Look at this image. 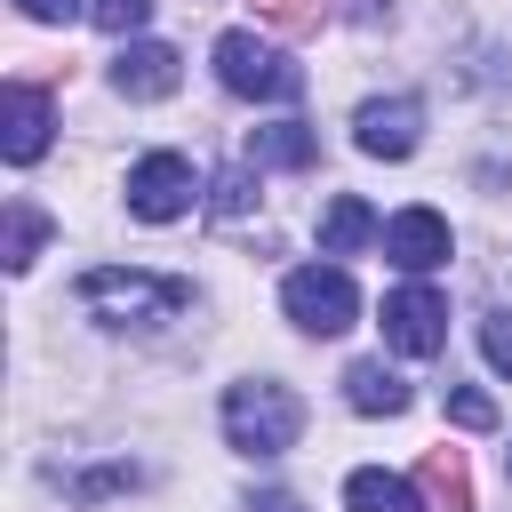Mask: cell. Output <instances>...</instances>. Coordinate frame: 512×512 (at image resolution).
Returning a JSON list of instances; mask_svg holds the SVG:
<instances>
[{"mask_svg":"<svg viewBox=\"0 0 512 512\" xmlns=\"http://www.w3.org/2000/svg\"><path fill=\"white\" fill-rule=\"evenodd\" d=\"M80 304L104 328H160V320H176L192 304V280L136 272V264H96V272H80Z\"/></svg>","mask_w":512,"mask_h":512,"instance_id":"cell-1","label":"cell"},{"mask_svg":"<svg viewBox=\"0 0 512 512\" xmlns=\"http://www.w3.org/2000/svg\"><path fill=\"white\" fill-rule=\"evenodd\" d=\"M296 432H304V400L280 376H248L224 392V440L240 456H280V448H296Z\"/></svg>","mask_w":512,"mask_h":512,"instance_id":"cell-2","label":"cell"},{"mask_svg":"<svg viewBox=\"0 0 512 512\" xmlns=\"http://www.w3.org/2000/svg\"><path fill=\"white\" fill-rule=\"evenodd\" d=\"M216 80L232 88V96H248V104H288V96H304V64H288L272 40H256V32H224L216 40Z\"/></svg>","mask_w":512,"mask_h":512,"instance_id":"cell-3","label":"cell"},{"mask_svg":"<svg viewBox=\"0 0 512 512\" xmlns=\"http://www.w3.org/2000/svg\"><path fill=\"white\" fill-rule=\"evenodd\" d=\"M280 312H288L304 336H344V328L360 320V288H352L344 264H296V272L280 280Z\"/></svg>","mask_w":512,"mask_h":512,"instance_id":"cell-4","label":"cell"},{"mask_svg":"<svg viewBox=\"0 0 512 512\" xmlns=\"http://www.w3.org/2000/svg\"><path fill=\"white\" fill-rule=\"evenodd\" d=\"M192 200H200V176H192L184 152H144V160L128 168V216H144V224H176Z\"/></svg>","mask_w":512,"mask_h":512,"instance_id":"cell-5","label":"cell"},{"mask_svg":"<svg viewBox=\"0 0 512 512\" xmlns=\"http://www.w3.org/2000/svg\"><path fill=\"white\" fill-rule=\"evenodd\" d=\"M384 344H392L400 360H432V352L448 344V296L424 288V280L392 288V296H384Z\"/></svg>","mask_w":512,"mask_h":512,"instance_id":"cell-6","label":"cell"},{"mask_svg":"<svg viewBox=\"0 0 512 512\" xmlns=\"http://www.w3.org/2000/svg\"><path fill=\"white\" fill-rule=\"evenodd\" d=\"M352 144H360L368 160H408V152L424 144V104H416V96H368V104L352 112Z\"/></svg>","mask_w":512,"mask_h":512,"instance_id":"cell-7","label":"cell"},{"mask_svg":"<svg viewBox=\"0 0 512 512\" xmlns=\"http://www.w3.org/2000/svg\"><path fill=\"white\" fill-rule=\"evenodd\" d=\"M448 216L440 208H400V216H384V256L400 264V272H440L448 264Z\"/></svg>","mask_w":512,"mask_h":512,"instance_id":"cell-8","label":"cell"},{"mask_svg":"<svg viewBox=\"0 0 512 512\" xmlns=\"http://www.w3.org/2000/svg\"><path fill=\"white\" fill-rule=\"evenodd\" d=\"M48 128H56L48 96H40L32 80H8V96H0V152H8L16 168H32V160L48 152Z\"/></svg>","mask_w":512,"mask_h":512,"instance_id":"cell-9","label":"cell"},{"mask_svg":"<svg viewBox=\"0 0 512 512\" xmlns=\"http://www.w3.org/2000/svg\"><path fill=\"white\" fill-rule=\"evenodd\" d=\"M176 72H184V56H176L168 40H128V48L112 56V88H120V96H136V104L168 96V88H176Z\"/></svg>","mask_w":512,"mask_h":512,"instance_id":"cell-10","label":"cell"},{"mask_svg":"<svg viewBox=\"0 0 512 512\" xmlns=\"http://www.w3.org/2000/svg\"><path fill=\"white\" fill-rule=\"evenodd\" d=\"M344 408L352 416H400L408 408V376L384 368V360H352L344 368Z\"/></svg>","mask_w":512,"mask_h":512,"instance_id":"cell-11","label":"cell"},{"mask_svg":"<svg viewBox=\"0 0 512 512\" xmlns=\"http://www.w3.org/2000/svg\"><path fill=\"white\" fill-rule=\"evenodd\" d=\"M320 160V136L304 120H264L248 128V168H312Z\"/></svg>","mask_w":512,"mask_h":512,"instance_id":"cell-12","label":"cell"},{"mask_svg":"<svg viewBox=\"0 0 512 512\" xmlns=\"http://www.w3.org/2000/svg\"><path fill=\"white\" fill-rule=\"evenodd\" d=\"M368 240H384L376 208H368L360 192H336V200L320 208V256H352V248H368Z\"/></svg>","mask_w":512,"mask_h":512,"instance_id":"cell-13","label":"cell"},{"mask_svg":"<svg viewBox=\"0 0 512 512\" xmlns=\"http://www.w3.org/2000/svg\"><path fill=\"white\" fill-rule=\"evenodd\" d=\"M344 512H424V496H416V480L408 472H352L344 480Z\"/></svg>","mask_w":512,"mask_h":512,"instance_id":"cell-14","label":"cell"},{"mask_svg":"<svg viewBox=\"0 0 512 512\" xmlns=\"http://www.w3.org/2000/svg\"><path fill=\"white\" fill-rule=\"evenodd\" d=\"M40 240H48V216L16 200V208H8V248H0V256H8V272H32V256H40Z\"/></svg>","mask_w":512,"mask_h":512,"instance_id":"cell-15","label":"cell"},{"mask_svg":"<svg viewBox=\"0 0 512 512\" xmlns=\"http://www.w3.org/2000/svg\"><path fill=\"white\" fill-rule=\"evenodd\" d=\"M448 424H464V432H496V400L472 392V384H448Z\"/></svg>","mask_w":512,"mask_h":512,"instance_id":"cell-16","label":"cell"},{"mask_svg":"<svg viewBox=\"0 0 512 512\" xmlns=\"http://www.w3.org/2000/svg\"><path fill=\"white\" fill-rule=\"evenodd\" d=\"M144 472L136 464H104V472H80L72 480V504H104V496H120V488H136Z\"/></svg>","mask_w":512,"mask_h":512,"instance_id":"cell-17","label":"cell"},{"mask_svg":"<svg viewBox=\"0 0 512 512\" xmlns=\"http://www.w3.org/2000/svg\"><path fill=\"white\" fill-rule=\"evenodd\" d=\"M144 16H152V0H88V24H104V32H144Z\"/></svg>","mask_w":512,"mask_h":512,"instance_id":"cell-18","label":"cell"},{"mask_svg":"<svg viewBox=\"0 0 512 512\" xmlns=\"http://www.w3.org/2000/svg\"><path fill=\"white\" fill-rule=\"evenodd\" d=\"M248 200H256V176H248V168H224V176L208 184V208H216V216H240Z\"/></svg>","mask_w":512,"mask_h":512,"instance_id":"cell-19","label":"cell"},{"mask_svg":"<svg viewBox=\"0 0 512 512\" xmlns=\"http://www.w3.org/2000/svg\"><path fill=\"white\" fill-rule=\"evenodd\" d=\"M480 352H488L496 376H512V312H488L480 320Z\"/></svg>","mask_w":512,"mask_h":512,"instance_id":"cell-20","label":"cell"},{"mask_svg":"<svg viewBox=\"0 0 512 512\" xmlns=\"http://www.w3.org/2000/svg\"><path fill=\"white\" fill-rule=\"evenodd\" d=\"M32 24H72V16H88V0H16Z\"/></svg>","mask_w":512,"mask_h":512,"instance_id":"cell-21","label":"cell"},{"mask_svg":"<svg viewBox=\"0 0 512 512\" xmlns=\"http://www.w3.org/2000/svg\"><path fill=\"white\" fill-rule=\"evenodd\" d=\"M248 512H304L288 488H264V496H248Z\"/></svg>","mask_w":512,"mask_h":512,"instance_id":"cell-22","label":"cell"},{"mask_svg":"<svg viewBox=\"0 0 512 512\" xmlns=\"http://www.w3.org/2000/svg\"><path fill=\"white\" fill-rule=\"evenodd\" d=\"M504 472H512V448H504Z\"/></svg>","mask_w":512,"mask_h":512,"instance_id":"cell-23","label":"cell"}]
</instances>
